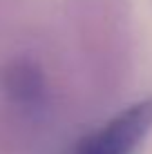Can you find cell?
Segmentation results:
<instances>
[{"mask_svg":"<svg viewBox=\"0 0 152 154\" xmlns=\"http://www.w3.org/2000/svg\"><path fill=\"white\" fill-rule=\"evenodd\" d=\"M152 134V96L130 103L74 143L70 154H137Z\"/></svg>","mask_w":152,"mask_h":154,"instance_id":"cell-1","label":"cell"},{"mask_svg":"<svg viewBox=\"0 0 152 154\" xmlns=\"http://www.w3.org/2000/svg\"><path fill=\"white\" fill-rule=\"evenodd\" d=\"M0 87L16 105L25 109H38L47 98V83L43 69L27 58H16L2 67Z\"/></svg>","mask_w":152,"mask_h":154,"instance_id":"cell-2","label":"cell"}]
</instances>
